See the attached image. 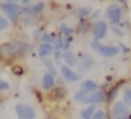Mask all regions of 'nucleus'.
Here are the masks:
<instances>
[{"label": "nucleus", "mask_w": 131, "mask_h": 119, "mask_svg": "<svg viewBox=\"0 0 131 119\" xmlns=\"http://www.w3.org/2000/svg\"><path fill=\"white\" fill-rule=\"evenodd\" d=\"M92 47L94 48V49H97V50H98L100 47H101V46H100V44L98 43L97 40H94V41H93V43H92Z\"/></svg>", "instance_id": "nucleus-24"}, {"label": "nucleus", "mask_w": 131, "mask_h": 119, "mask_svg": "<svg viewBox=\"0 0 131 119\" xmlns=\"http://www.w3.org/2000/svg\"><path fill=\"white\" fill-rule=\"evenodd\" d=\"M23 44L21 41H15V43H12L9 45H7V53L10 55H14V54H17L18 52H21L23 48Z\"/></svg>", "instance_id": "nucleus-9"}, {"label": "nucleus", "mask_w": 131, "mask_h": 119, "mask_svg": "<svg viewBox=\"0 0 131 119\" xmlns=\"http://www.w3.org/2000/svg\"><path fill=\"white\" fill-rule=\"evenodd\" d=\"M113 31H114V33H116V34H117V36H121V37L123 36V33H122V32H121V31H120V30H118V29H116L115 27L113 28Z\"/></svg>", "instance_id": "nucleus-25"}, {"label": "nucleus", "mask_w": 131, "mask_h": 119, "mask_svg": "<svg viewBox=\"0 0 131 119\" xmlns=\"http://www.w3.org/2000/svg\"><path fill=\"white\" fill-rule=\"evenodd\" d=\"M43 41H45V44H48V45H50V43H54L55 41V37L53 36V34H44L43 36Z\"/></svg>", "instance_id": "nucleus-17"}, {"label": "nucleus", "mask_w": 131, "mask_h": 119, "mask_svg": "<svg viewBox=\"0 0 131 119\" xmlns=\"http://www.w3.org/2000/svg\"><path fill=\"white\" fill-rule=\"evenodd\" d=\"M90 11H91L90 8H82L81 10H79V14H81L82 16H86L90 14Z\"/></svg>", "instance_id": "nucleus-23"}, {"label": "nucleus", "mask_w": 131, "mask_h": 119, "mask_svg": "<svg viewBox=\"0 0 131 119\" xmlns=\"http://www.w3.org/2000/svg\"><path fill=\"white\" fill-rule=\"evenodd\" d=\"M98 53L105 57H111V56L118 54L120 53V48L115 47V46H101L98 49Z\"/></svg>", "instance_id": "nucleus-6"}, {"label": "nucleus", "mask_w": 131, "mask_h": 119, "mask_svg": "<svg viewBox=\"0 0 131 119\" xmlns=\"http://www.w3.org/2000/svg\"><path fill=\"white\" fill-rule=\"evenodd\" d=\"M63 59L66 61V63H67L68 65H70V67H71V65H75V64H76V62H77L76 56H75L71 52H68V50H66V52H64Z\"/></svg>", "instance_id": "nucleus-14"}, {"label": "nucleus", "mask_w": 131, "mask_h": 119, "mask_svg": "<svg viewBox=\"0 0 131 119\" xmlns=\"http://www.w3.org/2000/svg\"><path fill=\"white\" fill-rule=\"evenodd\" d=\"M59 56H60V53L59 52H55V59H57V63H60Z\"/></svg>", "instance_id": "nucleus-26"}, {"label": "nucleus", "mask_w": 131, "mask_h": 119, "mask_svg": "<svg viewBox=\"0 0 131 119\" xmlns=\"http://www.w3.org/2000/svg\"><path fill=\"white\" fill-rule=\"evenodd\" d=\"M95 88H97V84L93 80H85L81 85L82 93H92Z\"/></svg>", "instance_id": "nucleus-10"}, {"label": "nucleus", "mask_w": 131, "mask_h": 119, "mask_svg": "<svg viewBox=\"0 0 131 119\" xmlns=\"http://www.w3.org/2000/svg\"><path fill=\"white\" fill-rule=\"evenodd\" d=\"M123 100H124L123 103H125L127 105H131V88H127L124 90V93H123Z\"/></svg>", "instance_id": "nucleus-16"}, {"label": "nucleus", "mask_w": 131, "mask_h": 119, "mask_svg": "<svg viewBox=\"0 0 131 119\" xmlns=\"http://www.w3.org/2000/svg\"><path fill=\"white\" fill-rule=\"evenodd\" d=\"M0 103H1V100H0Z\"/></svg>", "instance_id": "nucleus-27"}, {"label": "nucleus", "mask_w": 131, "mask_h": 119, "mask_svg": "<svg viewBox=\"0 0 131 119\" xmlns=\"http://www.w3.org/2000/svg\"><path fill=\"white\" fill-rule=\"evenodd\" d=\"M0 89H1V90H7V89H9L8 83H6L5 80H1V79H0Z\"/></svg>", "instance_id": "nucleus-22"}, {"label": "nucleus", "mask_w": 131, "mask_h": 119, "mask_svg": "<svg viewBox=\"0 0 131 119\" xmlns=\"http://www.w3.org/2000/svg\"><path fill=\"white\" fill-rule=\"evenodd\" d=\"M0 8L4 11H6L7 15L13 21H15L18 17L20 11H21V7L18 5L14 4V2H4V4H0Z\"/></svg>", "instance_id": "nucleus-3"}, {"label": "nucleus", "mask_w": 131, "mask_h": 119, "mask_svg": "<svg viewBox=\"0 0 131 119\" xmlns=\"http://www.w3.org/2000/svg\"><path fill=\"white\" fill-rule=\"evenodd\" d=\"M74 99L82 103H100L105 100V94L101 90L92 93H76Z\"/></svg>", "instance_id": "nucleus-1"}, {"label": "nucleus", "mask_w": 131, "mask_h": 119, "mask_svg": "<svg viewBox=\"0 0 131 119\" xmlns=\"http://www.w3.org/2000/svg\"><path fill=\"white\" fill-rule=\"evenodd\" d=\"M92 119H106V115H105V112L102 110H98L97 112H94Z\"/></svg>", "instance_id": "nucleus-20"}, {"label": "nucleus", "mask_w": 131, "mask_h": 119, "mask_svg": "<svg viewBox=\"0 0 131 119\" xmlns=\"http://www.w3.org/2000/svg\"><path fill=\"white\" fill-rule=\"evenodd\" d=\"M44 7H45V5H44L43 2H39V4H37V5H35V6L30 7V8L24 9V13L25 14H37V13H40V11L44 9Z\"/></svg>", "instance_id": "nucleus-13"}, {"label": "nucleus", "mask_w": 131, "mask_h": 119, "mask_svg": "<svg viewBox=\"0 0 131 119\" xmlns=\"http://www.w3.org/2000/svg\"><path fill=\"white\" fill-rule=\"evenodd\" d=\"M107 15H108L109 20H111V22L113 23V24H118L121 21V16H122V10L120 9V7L118 6H115V5H113V6H111L108 8V10H107Z\"/></svg>", "instance_id": "nucleus-5"}, {"label": "nucleus", "mask_w": 131, "mask_h": 119, "mask_svg": "<svg viewBox=\"0 0 131 119\" xmlns=\"http://www.w3.org/2000/svg\"><path fill=\"white\" fill-rule=\"evenodd\" d=\"M61 73L62 76H63V78L66 80L68 81H77L79 79V76L76 73V72L74 71V70H71L69 67H67V65H63V67L61 68Z\"/></svg>", "instance_id": "nucleus-7"}, {"label": "nucleus", "mask_w": 131, "mask_h": 119, "mask_svg": "<svg viewBox=\"0 0 131 119\" xmlns=\"http://www.w3.org/2000/svg\"><path fill=\"white\" fill-rule=\"evenodd\" d=\"M94 112H95V107L90 105V107H88L85 110H83V112H82V118L83 119H92Z\"/></svg>", "instance_id": "nucleus-15"}, {"label": "nucleus", "mask_w": 131, "mask_h": 119, "mask_svg": "<svg viewBox=\"0 0 131 119\" xmlns=\"http://www.w3.org/2000/svg\"><path fill=\"white\" fill-rule=\"evenodd\" d=\"M9 25L8 21L4 17V16H0V30H4V29H7Z\"/></svg>", "instance_id": "nucleus-19"}, {"label": "nucleus", "mask_w": 131, "mask_h": 119, "mask_svg": "<svg viewBox=\"0 0 131 119\" xmlns=\"http://www.w3.org/2000/svg\"><path fill=\"white\" fill-rule=\"evenodd\" d=\"M61 30L63 31L64 34H67V36H69V34L72 32V29H71V28H68L66 24H62V25H61Z\"/></svg>", "instance_id": "nucleus-21"}, {"label": "nucleus", "mask_w": 131, "mask_h": 119, "mask_svg": "<svg viewBox=\"0 0 131 119\" xmlns=\"http://www.w3.org/2000/svg\"><path fill=\"white\" fill-rule=\"evenodd\" d=\"M107 32V24L102 21H99V22L95 23L94 25V36L97 39H102L105 36H106Z\"/></svg>", "instance_id": "nucleus-8"}, {"label": "nucleus", "mask_w": 131, "mask_h": 119, "mask_svg": "<svg viewBox=\"0 0 131 119\" xmlns=\"http://www.w3.org/2000/svg\"><path fill=\"white\" fill-rule=\"evenodd\" d=\"M52 52H53V47L52 45H48V44L44 43L38 47V53L40 56H46V55L51 54Z\"/></svg>", "instance_id": "nucleus-12"}, {"label": "nucleus", "mask_w": 131, "mask_h": 119, "mask_svg": "<svg viewBox=\"0 0 131 119\" xmlns=\"http://www.w3.org/2000/svg\"><path fill=\"white\" fill-rule=\"evenodd\" d=\"M54 77L52 76V74L47 73L44 76L43 78V81H41V84H43V87L44 89H50V88H52L53 86H54Z\"/></svg>", "instance_id": "nucleus-11"}, {"label": "nucleus", "mask_w": 131, "mask_h": 119, "mask_svg": "<svg viewBox=\"0 0 131 119\" xmlns=\"http://www.w3.org/2000/svg\"><path fill=\"white\" fill-rule=\"evenodd\" d=\"M44 63H45V64H46V67H47V69L51 71V73H50V74H52V76H53V74L55 73V69H54V65H53V63L51 62L50 60H47V59H45V60H44Z\"/></svg>", "instance_id": "nucleus-18"}, {"label": "nucleus", "mask_w": 131, "mask_h": 119, "mask_svg": "<svg viewBox=\"0 0 131 119\" xmlns=\"http://www.w3.org/2000/svg\"><path fill=\"white\" fill-rule=\"evenodd\" d=\"M130 117V112L128 107L123 102H116L113 107V118L114 119H128Z\"/></svg>", "instance_id": "nucleus-2"}, {"label": "nucleus", "mask_w": 131, "mask_h": 119, "mask_svg": "<svg viewBox=\"0 0 131 119\" xmlns=\"http://www.w3.org/2000/svg\"><path fill=\"white\" fill-rule=\"evenodd\" d=\"M16 115L18 119H34L36 117L35 110L30 105H25V104H18L15 108Z\"/></svg>", "instance_id": "nucleus-4"}]
</instances>
